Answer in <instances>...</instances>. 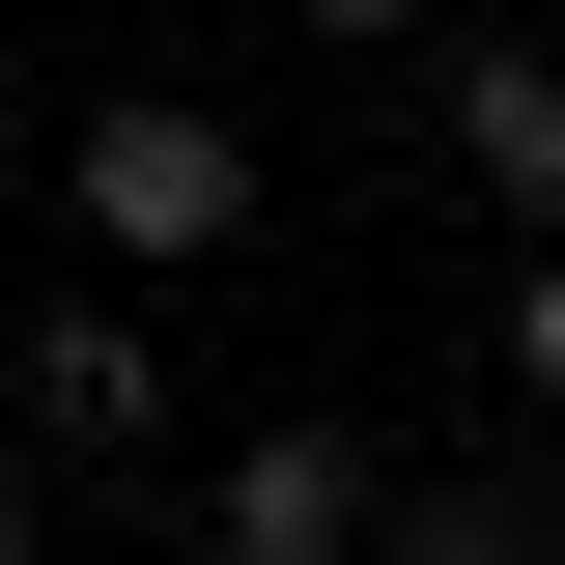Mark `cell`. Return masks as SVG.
Instances as JSON below:
<instances>
[{"instance_id":"cell-1","label":"cell","mask_w":565,"mask_h":565,"mask_svg":"<svg viewBox=\"0 0 565 565\" xmlns=\"http://www.w3.org/2000/svg\"><path fill=\"white\" fill-rule=\"evenodd\" d=\"M57 199H85V255H141V282H199L226 226H255V141H226L199 85H114V114L57 141Z\"/></svg>"},{"instance_id":"cell-2","label":"cell","mask_w":565,"mask_h":565,"mask_svg":"<svg viewBox=\"0 0 565 565\" xmlns=\"http://www.w3.org/2000/svg\"><path fill=\"white\" fill-rule=\"evenodd\" d=\"M367 509H396V452H367V424H226L199 565H367Z\"/></svg>"},{"instance_id":"cell-3","label":"cell","mask_w":565,"mask_h":565,"mask_svg":"<svg viewBox=\"0 0 565 565\" xmlns=\"http://www.w3.org/2000/svg\"><path fill=\"white\" fill-rule=\"evenodd\" d=\"M424 141H452V199H481V226H565V29H452Z\"/></svg>"},{"instance_id":"cell-4","label":"cell","mask_w":565,"mask_h":565,"mask_svg":"<svg viewBox=\"0 0 565 565\" xmlns=\"http://www.w3.org/2000/svg\"><path fill=\"white\" fill-rule=\"evenodd\" d=\"M0 396H29V452H170V340H141L114 282L85 311H0Z\"/></svg>"},{"instance_id":"cell-5","label":"cell","mask_w":565,"mask_h":565,"mask_svg":"<svg viewBox=\"0 0 565 565\" xmlns=\"http://www.w3.org/2000/svg\"><path fill=\"white\" fill-rule=\"evenodd\" d=\"M367 565H537V509L509 481H424V509H367Z\"/></svg>"},{"instance_id":"cell-6","label":"cell","mask_w":565,"mask_h":565,"mask_svg":"<svg viewBox=\"0 0 565 565\" xmlns=\"http://www.w3.org/2000/svg\"><path fill=\"white\" fill-rule=\"evenodd\" d=\"M509 396L565 424V226H537V255H509Z\"/></svg>"},{"instance_id":"cell-7","label":"cell","mask_w":565,"mask_h":565,"mask_svg":"<svg viewBox=\"0 0 565 565\" xmlns=\"http://www.w3.org/2000/svg\"><path fill=\"white\" fill-rule=\"evenodd\" d=\"M0 565H57V452H29V424H0Z\"/></svg>"},{"instance_id":"cell-8","label":"cell","mask_w":565,"mask_h":565,"mask_svg":"<svg viewBox=\"0 0 565 565\" xmlns=\"http://www.w3.org/2000/svg\"><path fill=\"white\" fill-rule=\"evenodd\" d=\"M282 29H311V57H396V29H424V0H282Z\"/></svg>"}]
</instances>
